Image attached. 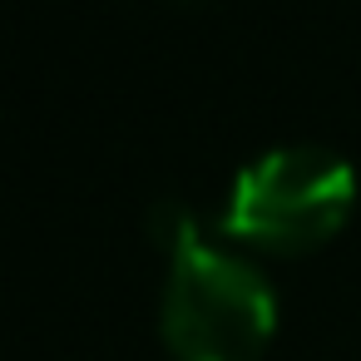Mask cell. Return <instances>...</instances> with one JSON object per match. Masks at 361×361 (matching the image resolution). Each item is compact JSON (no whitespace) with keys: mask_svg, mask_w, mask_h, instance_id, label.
I'll return each mask as SVG.
<instances>
[{"mask_svg":"<svg viewBox=\"0 0 361 361\" xmlns=\"http://www.w3.org/2000/svg\"><path fill=\"white\" fill-rule=\"evenodd\" d=\"M159 243L169 247L159 326L173 361H262L277 331L272 282L243 252L213 247L183 213Z\"/></svg>","mask_w":361,"mask_h":361,"instance_id":"6da1fadb","label":"cell"},{"mask_svg":"<svg viewBox=\"0 0 361 361\" xmlns=\"http://www.w3.org/2000/svg\"><path fill=\"white\" fill-rule=\"evenodd\" d=\"M351 208H356V169L331 149L287 144L238 169L218 228L223 238L252 252L302 257L331 243L351 218Z\"/></svg>","mask_w":361,"mask_h":361,"instance_id":"7a4b0ae2","label":"cell"}]
</instances>
